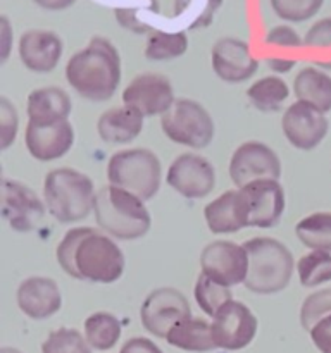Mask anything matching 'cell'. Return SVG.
<instances>
[{
    "label": "cell",
    "instance_id": "obj_44",
    "mask_svg": "<svg viewBox=\"0 0 331 353\" xmlns=\"http://www.w3.org/2000/svg\"><path fill=\"white\" fill-rule=\"evenodd\" d=\"M0 353H21V352L14 350V348H2V350H0Z\"/></svg>",
    "mask_w": 331,
    "mask_h": 353
},
{
    "label": "cell",
    "instance_id": "obj_26",
    "mask_svg": "<svg viewBox=\"0 0 331 353\" xmlns=\"http://www.w3.org/2000/svg\"><path fill=\"white\" fill-rule=\"evenodd\" d=\"M85 338L93 350L107 352L116 347L121 338V323L114 314L95 312L86 317Z\"/></svg>",
    "mask_w": 331,
    "mask_h": 353
},
{
    "label": "cell",
    "instance_id": "obj_5",
    "mask_svg": "<svg viewBox=\"0 0 331 353\" xmlns=\"http://www.w3.org/2000/svg\"><path fill=\"white\" fill-rule=\"evenodd\" d=\"M109 185L133 193L147 202L157 195L162 181V165L148 148H128L116 152L107 162Z\"/></svg>",
    "mask_w": 331,
    "mask_h": 353
},
{
    "label": "cell",
    "instance_id": "obj_15",
    "mask_svg": "<svg viewBox=\"0 0 331 353\" xmlns=\"http://www.w3.org/2000/svg\"><path fill=\"white\" fill-rule=\"evenodd\" d=\"M166 181L185 199H203L214 190L216 171L202 155L181 154L169 165Z\"/></svg>",
    "mask_w": 331,
    "mask_h": 353
},
{
    "label": "cell",
    "instance_id": "obj_33",
    "mask_svg": "<svg viewBox=\"0 0 331 353\" xmlns=\"http://www.w3.org/2000/svg\"><path fill=\"white\" fill-rule=\"evenodd\" d=\"M323 0H271L276 16L290 23H302L319 12Z\"/></svg>",
    "mask_w": 331,
    "mask_h": 353
},
{
    "label": "cell",
    "instance_id": "obj_19",
    "mask_svg": "<svg viewBox=\"0 0 331 353\" xmlns=\"http://www.w3.org/2000/svg\"><path fill=\"white\" fill-rule=\"evenodd\" d=\"M17 307L24 316L34 321H43L61 310L62 296L54 279L43 276H31L17 288Z\"/></svg>",
    "mask_w": 331,
    "mask_h": 353
},
{
    "label": "cell",
    "instance_id": "obj_1",
    "mask_svg": "<svg viewBox=\"0 0 331 353\" xmlns=\"http://www.w3.org/2000/svg\"><path fill=\"white\" fill-rule=\"evenodd\" d=\"M66 79L79 97L92 102L112 99L121 81V55L103 37H93L66 64Z\"/></svg>",
    "mask_w": 331,
    "mask_h": 353
},
{
    "label": "cell",
    "instance_id": "obj_42",
    "mask_svg": "<svg viewBox=\"0 0 331 353\" xmlns=\"http://www.w3.org/2000/svg\"><path fill=\"white\" fill-rule=\"evenodd\" d=\"M76 0H34V3H38L40 7L47 10H62L68 9L74 3Z\"/></svg>",
    "mask_w": 331,
    "mask_h": 353
},
{
    "label": "cell",
    "instance_id": "obj_8",
    "mask_svg": "<svg viewBox=\"0 0 331 353\" xmlns=\"http://www.w3.org/2000/svg\"><path fill=\"white\" fill-rule=\"evenodd\" d=\"M245 228H274L285 212V190L276 179L248 183L237 192Z\"/></svg>",
    "mask_w": 331,
    "mask_h": 353
},
{
    "label": "cell",
    "instance_id": "obj_2",
    "mask_svg": "<svg viewBox=\"0 0 331 353\" xmlns=\"http://www.w3.org/2000/svg\"><path fill=\"white\" fill-rule=\"evenodd\" d=\"M93 216L97 226L116 240H138L152 226L150 212L143 205V200L112 185L97 192Z\"/></svg>",
    "mask_w": 331,
    "mask_h": 353
},
{
    "label": "cell",
    "instance_id": "obj_43",
    "mask_svg": "<svg viewBox=\"0 0 331 353\" xmlns=\"http://www.w3.org/2000/svg\"><path fill=\"white\" fill-rule=\"evenodd\" d=\"M268 64L271 65L272 71L276 72H286L295 65V61H290V59H268Z\"/></svg>",
    "mask_w": 331,
    "mask_h": 353
},
{
    "label": "cell",
    "instance_id": "obj_24",
    "mask_svg": "<svg viewBox=\"0 0 331 353\" xmlns=\"http://www.w3.org/2000/svg\"><path fill=\"white\" fill-rule=\"evenodd\" d=\"M293 93L300 102L310 103L323 114L331 110V78L316 68H303L293 81Z\"/></svg>",
    "mask_w": 331,
    "mask_h": 353
},
{
    "label": "cell",
    "instance_id": "obj_37",
    "mask_svg": "<svg viewBox=\"0 0 331 353\" xmlns=\"http://www.w3.org/2000/svg\"><path fill=\"white\" fill-rule=\"evenodd\" d=\"M303 45L310 48H331V17L314 23L303 38Z\"/></svg>",
    "mask_w": 331,
    "mask_h": 353
},
{
    "label": "cell",
    "instance_id": "obj_29",
    "mask_svg": "<svg viewBox=\"0 0 331 353\" xmlns=\"http://www.w3.org/2000/svg\"><path fill=\"white\" fill-rule=\"evenodd\" d=\"M188 48V38L183 31L168 33V31H154L145 47V57L148 61H171L181 57Z\"/></svg>",
    "mask_w": 331,
    "mask_h": 353
},
{
    "label": "cell",
    "instance_id": "obj_7",
    "mask_svg": "<svg viewBox=\"0 0 331 353\" xmlns=\"http://www.w3.org/2000/svg\"><path fill=\"white\" fill-rule=\"evenodd\" d=\"M161 130L174 143L190 148L209 147L214 138V121L203 105L190 99H178L161 116Z\"/></svg>",
    "mask_w": 331,
    "mask_h": 353
},
{
    "label": "cell",
    "instance_id": "obj_10",
    "mask_svg": "<svg viewBox=\"0 0 331 353\" xmlns=\"http://www.w3.org/2000/svg\"><path fill=\"white\" fill-rule=\"evenodd\" d=\"M281 176L278 154L261 141L241 143L230 159V178L238 190L248 183L276 179Z\"/></svg>",
    "mask_w": 331,
    "mask_h": 353
},
{
    "label": "cell",
    "instance_id": "obj_22",
    "mask_svg": "<svg viewBox=\"0 0 331 353\" xmlns=\"http://www.w3.org/2000/svg\"><path fill=\"white\" fill-rule=\"evenodd\" d=\"M71 97L59 86L33 90L28 97L26 112L30 121L68 119L71 114Z\"/></svg>",
    "mask_w": 331,
    "mask_h": 353
},
{
    "label": "cell",
    "instance_id": "obj_39",
    "mask_svg": "<svg viewBox=\"0 0 331 353\" xmlns=\"http://www.w3.org/2000/svg\"><path fill=\"white\" fill-rule=\"evenodd\" d=\"M314 347L321 353H331V314L317 321L316 326L309 331Z\"/></svg>",
    "mask_w": 331,
    "mask_h": 353
},
{
    "label": "cell",
    "instance_id": "obj_41",
    "mask_svg": "<svg viewBox=\"0 0 331 353\" xmlns=\"http://www.w3.org/2000/svg\"><path fill=\"white\" fill-rule=\"evenodd\" d=\"M12 47V28L6 16L0 17V62H6Z\"/></svg>",
    "mask_w": 331,
    "mask_h": 353
},
{
    "label": "cell",
    "instance_id": "obj_11",
    "mask_svg": "<svg viewBox=\"0 0 331 353\" xmlns=\"http://www.w3.org/2000/svg\"><path fill=\"white\" fill-rule=\"evenodd\" d=\"M212 338L217 348L238 352L247 348L257 334V317L245 303L231 300L212 317Z\"/></svg>",
    "mask_w": 331,
    "mask_h": 353
},
{
    "label": "cell",
    "instance_id": "obj_45",
    "mask_svg": "<svg viewBox=\"0 0 331 353\" xmlns=\"http://www.w3.org/2000/svg\"><path fill=\"white\" fill-rule=\"evenodd\" d=\"M321 65H323V68H326V69H331V62H330V64H321Z\"/></svg>",
    "mask_w": 331,
    "mask_h": 353
},
{
    "label": "cell",
    "instance_id": "obj_28",
    "mask_svg": "<svg viewBox=\"0 0 331 353\" xmlns=\"http://www.w3.org/2000/svg\"><path fill=\"white\" fill-rule=\"evenodd\" d=\"M295 234L303 247L331 254V212H316L303 217L295 226Z\"/></svg>",
    "mask_w": 331,
    "mask_h": 353
},
{
    "label": "cell",
    "instance_id": "obj_20",
    "mask_svg": "<svg viewBox=\"0 0 331 353\" xmlns=\"http://www.w3.org/2000/svg\"><path fill=\"white\" fill-rule=\"evenodd\" d=\"M19 57L30 71H54L62 57V40L54 31H24L19 38Z\"/></svg>",
    "mask_w": 331,
    "mask_h": 353
},
{
    "label": "cell",
    "instance_id": "obj_40",
    "mask_svg": "<svg viewBox=\"0 0 331 353\" xmlns=\"http://www.w3.org/2000/svg\"><path fill=\"white\" fill-rule=\"evenodd\" d=\"M119 353H162V350L154 343V341L148 340V338L137 336L128 340L126 343L123 345Z\"/></svg>",
    "mask_w": 331,
    "mask_h": 353
},
{
    "label": "cell",
    "instance_id": "obj_4",
    "mask_svg": "<svg viewBox=\"0 0 331 353\" xmlns=\"http://www.w3.org/2000/svg\"><path fill=\"white\" fill-rule=\"evenodd\" d=\"M93 181L71 168L54 169L43 183V199L48 212L62 224L86 219L95 205Z\"/></svg>",
    "mask_w": 331,
    "mask_h": 353
},
{
    "label": "cell",
    "instance_id": "obj_31",
    "mask_svg": "<svg viewBox=\"0 0 331 353\" xmlns=\"http://www.w3.org/2000/svg\"><path fill=\"white\" fill-rule=\"evenodd\" d=\"M195 302L200 307L203 314H207L209 317H214L223 305H226L228 302L233 300L231 295V290L228 286L219 285L214 279H210L209 276L200 274L197 278L195 283Z\"/></svg>",
    "mask_w": 331,
    "mask_h": 353
},
{
    "label": "cell",
    "instance_id": "obj_32",
    "mask_svg": "<svg viewBox=\"0 0 331 353\" xmlns=\"http://www.w3.org/2000/svg\"><path fill=\"white\" fill-rule=\"evenodd\" d=\"M41 353H92V347L79 331L59 327L41 343Z\"/></svg>",
    "mask_w": 331,
    "mask_h": 353
},
{
    "label": "cell",
    "instance_id": "obj_9",
    "mask_svg": "<svg viewBox=\"0 0 331 353\" xmlns=\"http://www.w3.org/2000/svg\"><path fill=\"white\" fill-rule=\"evenodd\" d=\"M192 317L186 296L176 288H157L148 293L140 309V319L145 331L155 338H164L181 321Z\"/></svg>",
    "mask_w": 331,
    "mask_h": 353
},
{
    "label": "cell",
    "instance_id": "obj_38",
    "mask_svg": "<svg viewBox=\"0 0 331 353\" xmlns=\"http://www.w3.org/2000/svg\"><path fill=\"white\" fill-rule=\"evenodd\" d=\"M265 43L271 47L283 48H299L303 45L302 38L297 34V31L290 26H276L265 37Z\"/></svg>",
    "mask_w": 331,
    "mask_h": 353
},
{
    "label": "cell",
    "instance_id": "obj_23",
    "mask_svg": "<svg viewBox=\"0 0 331 353\" xmlns=\"http://www.w3.org/2000/svg\"><path fill=\"white\" fill-rule=\"evenodd\" d=\"M166 341L171 347L193 353H205L217 348L212 338V326L207 321L195 317L176 324L166 336Z\"/></svg>",
    "mask_w": 331,
    "mask_h": 353
},
{
    "label": "cell",
    "instance_id": "obj_21",
    "mask_svg": "<svg viewBox=\"0 0 331 353\" xmlns=\"http://www.w3.org/2000/svg\"><path fill=\"white\" fill-rule=\"evenodd\" d=\"M143 128V116L131 107H112L99 117L97 131L106 143L124 145L133 141Z\"/></svg>",
    "mask_w": 331,
    "mask_h": 353
},
{
    "label": "cell",
    "instance_id": "obj_36",
    "mask_svg": "<svg viewBox=\"0 0 331 353\" xmlns=\"http://www.w3.org/2000/svg\"><path fill=\"white\" fill-rule=\"evenodd\" d=\"M19 130V116L7 97H0V150H7L16 140Z\"/></svg>",
    "mask_w": 331,
    "mask_h": 353
},
{
    "label": "cell",
    "instance_id": "obj_12",
    "mask_svg": "<svg viewBox=\"0 0 331 353\" xmlns=\"http://www.w3.org/2000/svg\"><path fill=\"white\" fill-rule=\"evenodd\" d=\"M45 202L30 188L14 179H2V216L17 233L37 230L45 219Z\"/></svg>",
    "mask_w": 331,
    "mask_h": 353
},
{
    "label": "cell",
    "instance_id": "obj_16",
    "mask_svg": "<svg viewBox=\"0 0 331 353\" xmlns=\"http://www.w3.org/2000/svg\"><path fill=\"white\" fill-rule=\"evenodd\" d=\"M24 143L33 159L52 162L64 157L74 143V130L68 119L28 121Z\"/></svg>",
    "mask_w": 331,
    "mask_h": 353
},
{
    "label": "cell",
    "instance_id": "obj_3",
    "mask_svg": "<svg viewBox=\"0 0 331 353\" xmlns=\"http://www.w3.org/2000/svg\"><path fill=\"white\" fill-rule=\"evenodd\" d=\"M248 259L243 286L257 295L279 293L290 285L293 274V255L274 238H252L243 243Z\"/></svg>",
    "mask_w": 331,
    "mask_h": 353
},
{
    "label": "cell",
    "instance_id": "obj_18",
    "mask_svg": "<svg viewBox=\"0 0 331 353\" xmlns=\"http://www.w3.org/2000/svg\"><path fill=\"white\" fill-rule=\"evenodd\" d=\"M210 61L217 78L226 83L247 81L259 69V61L252 55L248 43L231 37L214 43Z\"/></svg>",
    "mask_w": 331,
    "mask_h": 353
},
{
    "label": "cell",
    "instance_id": "obj_6",
    "mask_svg": "<svg viewBox=\"0 0 331 353\" xmlns=\"http://www.w3.org/2000/svg\"><path fill=\"white\" fill-rule=\"evenodd\" d=\"M74 268L79 279L110 285L123 276L126 261L109 234L90 228L74 252Z\"/></svg>",
    "mask_w": 331,
    "mask_h": 353
},
{
    "label": "cell",
    "instance_id": "obj_14",
    "mask_svg": "<svg viewBox=\"0 0 331 353\" xmlns=\"http://www.w3.org/2000/svg\"><path fill=\"white\" fill-rule=\"evenodd\" d=\"M123 102L143 117H152L168 112L176 100L171 81L164 74L143 72L134 76L124 88Z\"/></svg>",
    "mask_w": 331,
    "mask_h": 353
},
{
    "label": "cell",
    "instance_id": "obj_30",
    "mask_svg": "<svg viewBox=\"0 0 331 353\" xmlns=\"http://www.w3.org/2000/svg\"><path fill=\"white\" fill-rule=\"evenodd\" d=\"M299 281L303 288H316L331 281V254L312 250L297 262Z\"/></svg>",
    "mask_w": 331,
    "mask_h": 353
},
{
    "label": "cell",
    "instance_id": "obj_13",
    "mask_svg": "<svg viewBox=\"0 0 331 353\" xmlns=\"http://www.w3.org/2000/svg\"><path fill=\"white\" fill-rule=\"evenodd\" d=\"M202 274L223 286L240 285L247 278L248 259L243 245L219 240L205 245L200 254Z\"/></svg>",
    "mask_w": 331,
    "mask_h": 353
},
{
    "label": "cell",
    "instance_id": "obj_27",
    "mask_svg": "<svg viewBox=\"0 0 331 353\" xmlns=\"http://www.w3.org/2000/svg\"><path fill=\"white\" fill-rule=\"evenodd\" d=\"M288 97V85L278 76H265L247 90V99L261 112H278Z\"/></svg>",
    "mask_w": 331,
    "mask_h": 353
},
{
    "label": "cell",
    "instance_id": "obj_25",
    "mask_svg": "<svg viewBox=\"0 0 331 353\" xmlns=\"http://www.w3.org/2000/svg\"><path fill=\"white\" fill-rule=\"evenodd\" d=\"M203 217H205L207 228L214 234H231L245 228L240 216V209H238L234 190L223 193L216 200H212L209 205H205Z\"/></svg>",
    "mask_w": 331,
    "mask_h": 353
},
{
    "label": "cell",
    "instance_id": "obj_17",
    "mask_svg": "<svg viewBox=\"0 0 331 353\" xmlns=\"http://www.w3.org/2000/svg\"><path fill=\"white\" fill-rule=\"evenodd\" d=\"M281 128L290 145L299 150L309 152L324 140L330 124L321 110L310 103L297 100L283 114Z\"/></svg>",
    "mask_w": 331,
    "mask_h": 353
},
{
    "label": "cell",
    "instance_id": "obj_34",
    "mask_svg": "<svg viewBox=\"0 0 331 353\" xmlns=\"http://www.w3.org/2000/svg\"><path fill=\"white\" fill-rule=\"evenodd\" d=\"M331 314V288L312 293L303 300L300 307V326L310 331L321 321Z\"/></svg>",
    "mask_w": 331,
    "mask_h": 353
},
{
    "label": "cell",
    "instance_id": "obj_35",
    "mask_svg": "<svg viewBox=\"0 0 331 353\" xmlns=\"http://www.w3.org/2000/svg\"><path fill=\"white\" fill-rule=\"evenodd\" d=\"M90 228H74V230H69L68 233L64 234V238L61 240L57 247V262L61 265L62 271L66 272L71 278L79 279L78 271L74 268V252L78 248L79 241L85 238V234L88 233Z\"/></svg>",
    "mask_w": 331,
    "mask_h": 353
}]
</instances>
